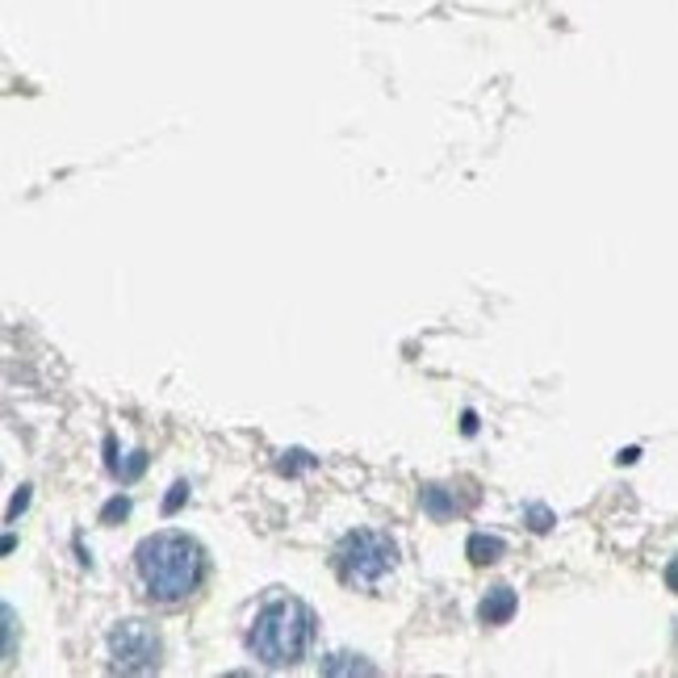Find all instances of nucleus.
I'll list each match as a JSON object with an SVG mask.
<instances>
[{"instance_id":"nucleus-1","label":"nucleus","mask_w":678,"mask_h":678,"mask_svg":"<svg viewBox=\"0 0 678 678\" xmlns=\"http://www.w3.org/2000/svg\"><path fill=\"white\" fill-rule=\"evenodd\" d=\"M138 578L151 599L181 603L206 578V553L185 532H155L138 545Z\"/></svg>"},{"instance_id":"nucleus-2","label":"nucleus","mask_w":678,"mask_h":678,"mask_svg":"<svg viewBox=\"0 0 678 678\" xmlns=\"http://www.w3.org/2000/svg\"><path fill=\"white\" fill-rule=\"evenodd\" d=\"M315 633H319V620H315V612L306 603L289 599V595H273V599L260 603V612L251 620L247 649L264 666H298L310 654Z\"/></svg>"},{"instance_id":"nucleus-3","label":"nucleus","mask_w":678,"mask_h":678,"mask_svg":"<svg viewBox=\"0 0 678 678\" xmlns=\"http://www.w3.org/2000/svg\"><path fill=\"white\" fill-rule=\"evenodd\" d=\"M398 562V548L386 532H373V527H360V532H348L336 548V574L348 586H360L369 590L377 586Z\"/></svg>"},{"instance_id":"nucleus-4","label":"nucleus","mask_w":678,"mask_h":678,"mask_svg":"<svg viewBox=\"0 0 678 678\" xmlns=\"http://www.w3.org/2000/svg\"><path fill=\"white\" fill-rule=\"evenodd\" d=\"M110 658L126 675H147L160 666V633L147 620H126L110 633Z\"/></svg>"},{"instance_id":"nucleus-5","label":"nucleus","mask_w":678,"mask_h":678,"mask_svg":"<svg viewBox=\"0 0 678 678\" xmlns=\"http://www.w3.org/2000/svg\"><path fill=\"white\" fill-rule=\"evenodd\" d=\"M515 590L511 586H494L486 599H482V607H477V616H482V624H507L511 616H515Z\"/></svg>"},{"instance_id":"nucleus-6","label":"nucleus","mask_w":678,"mask_h":678,"mask_svg":"<svg viewBox=\"0 0 678 678\" xmlns=\"http://www.w3.org/2000/svg\"><path fill=\"white\" fill-rule=\"evenodd\" d=\"M465 553H470L473 565H494L499 557H503V553H507V545H503L499 536H486V532H477V536H470Z\"/></svg>"},{"instance_id":"nucleus-7","label":"nucleus","mask_w":678,"mask_h":678,"mask_svg":"<svg viewBox=\"0 0 678 678\" xmlns=\"http://www.w3.org/2000/svg\"><path fill=\"white\" fill-rule=\"evenodd\" d=\"M423 507L432 511L435 520H449V515H452L449 494H444V490H440V486H428V490H423Z\"/></svg>"},{"instance_id":"nucleus-8","label":"nucleus","mask_w":678,"mask_h":678,"mask_svg":"<svg viewBox=\"0 0 678 678\" xmlns=\"http://www.w3.org/2000/svg\"><path fill=\"white\" fill-rule=\"evenodd\" d=\"M185 494H188V486L181 482V486H172V494H168V503H164V511H176L181 503H185Z\"/></svg>"},{"instance_id":"nucleus-9","label":"nucleus","mask_w":678,"mask_h":678,"mask_svg":"<svg viewBox=\"0 0 678 678\" xmlns=\"http://www.w3.org/2000/svg\"><path fill=\"white\" fill-rule=\"evenodd\" d=\"M126 511H131V503H126V499H113L110 507H105V520H113V515H126Z\"/></svg>"},{"instance_id":"nucleus-10","label":"nucleus","mask_w":678,"mask_h":678,"mask_svg":"<svg viewBox=\"0 0 678 678\" xmlns=\"http://www.w3.org/2000/svg\"><path fill=\"white\" fill-rule=\"evenodd\" d=\"M527 515L536 520V524H532V527H536V532H545V527H548V511H541V507H527Z\"/></svg>"},{"instance_id":"nucleus-11","label":"nucleus","mask_w":678,"mask_h":678,"mask_svg":"<svg viewBox=\"0 0 678 678\" xmlns=\"http://www.w3.org/2000/svg\"><path fill=\"white\" fill-rule=\"evenodd\" d=\"M666 586H670V590L678 595V557H675L670 565H666Z\"/></svg>"}]
</instances>
